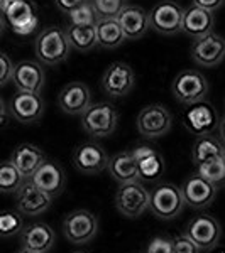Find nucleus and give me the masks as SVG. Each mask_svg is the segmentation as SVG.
Instances as JSON below:
<instances>
[{"mask_svg":"<svg viewBox=\"0 0 225 253\" xmlns=\"http://www.w3.org/2000/svg\"><path fill=\"white\" fill-rule=\"evenodd\" d=\"M200 252L202 250L185 233L176 235L173 238V253H200Z\"/></svg>","mask_w":225,"mask_h":253,"instance_id":"nucleus-36","label":"nucleus"},{"mask_svg":"<svg viewBox=\"0 0 225 253\" xmlns=\"http://www.w3.org/2000/svg\"><path fill=\"white\" fill-rule=\"evenodd\" d=\"M185 235L193 242L202 252H208L219 245V240L222 236V226L210 214L195 216L185 228Z\"/></svg>","mask_w":225,"mask_h":253,"instance_id":"nucleus-10","label":"nucleus"},{"mask_svg":"<svg viewBox=\"0 0 225 253\" xmlns=\"http://www.w3.org/2000/svg\"><path fill=\"white\" fill-rule=\"evenodd\" d=\"M17 253H38V252H32V250H26V248H20Z\"/></svg>","mask_w":225,"mask_h":253,"instance_id":"nucleus-44","label":"nucleus"},{"mask_svg":"<svg viewBox=\"0 0 225 253\" xmlns=\"http://www.w3.org/2000/svg\"><path fill=\"white\" fill-rule=\"evenodd\" d=\"M179 189H181L185 205L193 208V210H203L214 203L219 187H215L212 182H208L207 179L195 172L188 175Z\"/></svg>","mask_w":225,"mask_h":253,"instance_id":"nucleus-16","label":"nucleus"},{"mask_svg":"<svg viewBox=\"0 0 225 253\" xmlns=\"http://www.w3.org/2000/svg\"><path fill=\"white\" fill-rule=\"evenodd\" d=\"M64 31H66V38L71 49H76L80 52H88L95 46H98L95 26H73V24H68Z\"/></svg>","mask_w":225,"mask_h":253,"instance_id":"nucleus-29","label":"nucleus"},{"mask_svg":"<svg viewBox=\"0 0 225 253\" xmlns=\"http://www.w3.org/2000/svg\"><path fill=\"white\" fill-rule=\"evenodd\" d=\"M210 253H225V247H219V245H215L212 250H208Z\"/></svg>","mask_w":225,"mask_h":253,"instance_id":"nucleus-43","label":"nucleus"},{"mask_svg":"<svg viewBox=\"0 0 225 253\" xmlns=\"http://www.w3.org/2000/svg\"><path fill=\"white\" fill-rule=\"evenodd\" d=\"M149 196L141 181H132L120 184L115 193V208L125 218H139L149 210Z\"/></svg>","mask_w":225,"mask_h":253,"instance_id":"nucleus-6","label":"nucleus"},{"mask_svg":"<svg viewBox=\"0 0 225 253\" xmlns=\"http://www.w3.org/2000/svg\"><path fill=\"white\" fill-rule=\"evenodd\" d=\"M196 174H200L203 179L212 182L215 187L225 186V161L224 157L214 159V161L203 162L196 166Z\"/></svg>","mask_w":225,"mask_h":253,"instance_id":"nucleus-31","label":"nucleus"},{"mask_svg":"<svg viewBox=\"0 0 225 253\" xmlns=\"http://www.w3.org/2000/svg\"><path fill=\"white\" fill-rule=\"evenodd\" d=\"M149 210L159 219H174L181 214L185 208L181 189L171 182L158 184L153 191H149Z\"/></svg>","mask_w":225,"mask_h":253,"instance_id":"nucleus-3","label":"nucleus"},{"mask_svg":"<svg viewBox=\"0 0 225 253\" xmlns=\"http://www.w3.org/2000/svg\"><path fill=\"white\" fill-rule=\"evenodd\" d=\"M31 181L39 187L43 193H46L51 198H56L64 191L66 186V175L64 170L58 162L55 161H44L39 166V169L32 174Z\"/></svg>","mask_w":225,"mask_h":253,"instance_id":"nucleus-19","label":"nucleus"},{"mask_svg":"<svg viewBox=\"0 0 225 253\" xmlns=\"http://www.w3.org/2000/svg\"><path fill=\"white\" fill-rule=\"evenodd\" d=\"M191 2H193V5L202 7V9H207L210 12L222 9L225 5V0H191Z\"/></svg>","mask_w":225,"mask_h":253,"instance_id":"nucleus-39","label":"nucleus"},{"mask_svg":"<svg viewBox=\"0 0 225 253\" xmlns=\"http://www.w3.org/2000/svg\"><path fill=\"white\" fill-rule=\"evenodd\" d=\"M87 2V0H55V5L58 7L59 12H63V14H71L73 10H76L80 5H83V3Z\"/></svg>","mask_w":225,"mask_h":253,"instance_id":"nucleus-38","label":"nucleus"},{"mask_svg":"<svg viewBox=\"0 0 225 253\" xmlns=\"http://www.w3.org/2000/svg\"><path fill=\"white\" fill-rule=\"evenodd\" d=\"M146 253H173V238L156 236L147 245Z\"/></svg>","mask_w":225,"mask_h":253,"instance_id":"nucleus-35","label":"nucleus"},{"mask_svg":"<svg viewBox=\"0 0 225 253\" xmlns=\"http://www.w3.org/2000/svg\"><path fill=\"white\" fill-rule=\"evenodd\" d=\"M171 93L183 105H193L203 101L208 95V81L196 69H185L171 81Z\"/></svg>","mask_w":225,"mask_h":253,"instance_id":"nucleus-4","label":"nucleus"},{"mask_svg":"<svg viewBox=\"0 0 225 253\" xmlns=\"http://www.w3.org/2000/svg\"><path fill=\"white\" fill-rule=\"evenodd\" d=\"M98 231V219L87 210H76L64 216L63 233L68 242L75 245H87L95 238Z\"/></svg>","mask_w":225,"mask_h":253,"instance_id":"nucleus-9","label":"nucleus"},{"mask_svg":"<svg viewBox=\"0 0 225 253\" xmlns=\"http://www.w3.org/2000/svg\"><path fill=\"white\" fill-rule=\"evenodd\" d=\"M191 59L202 68H215L225 59V38L217 32L203 36L191 44Z\"/></svg>","mask_w":225,"mask_h":253,"instance_id":"nucleus-11","label":"nucleus"},{"mask_svg":"<svg viewBox=\"0 0 225 253\" xmlns=\"http://www.w3.org/2000/svg\"><path fill=\"white\" fill-rule=\"evenodd\" d=\"M24 228L22 214L17 210H2L0 211V238H12L19 235Z\"/></svg>","mask_w":225,"mask_h":253,"instance_id":"nucleus-32","label":"nucleus"},{"mask_svg":"<svg viewBox=\"0 0 225 253\" xmlns=\"http://www.w3.org/2000/svg\"><path fill=\"white\" fill-rule=\"evenodd\" d=\"M100 19H112L120 14L125 7V0H92Z\"/></svg>","mask_w":225,"mask_h":253,"instance_id":"nucleus-34","label":"nucleus"},{"mask_svg":"<svg viewBox=\"0 0 225 253\" xmlns=\"http://www.w3.org/2000/svg\"><path fill=\"white\" fill-rule=\"evenodd\" d=\"M53 198L39 189L31 179H26L15 191V210L22 216H39L51 208Z\"/></svg>","mask_w":225,"mask_h":253,"instance_id":"nucleus-12","label":"nucleus"},{"mask_svg":"<svg viewBox=\"0 0 225 253\" xmlns=\"http://www.w3.org/2000/svg\"><path fill=\"white\" fill-rule=\"evenodd\" d=\"M95 31H97V44L105 49L118 47L125 41V34L122 31L117 17L100 19L95 24Z\"/></svg>","mask_w":225,"mask_h":253,"instance_id":"nucleus-28","label":"nucleus"},{"mask_svg":"<svg viewBox=\"0 0 225 253\" xmlns=\"http://www.w3.org/2000/svg\"><path fill=\"white\" fill-rule=\"evenodd\" d=\"M118 124L117 108L112 103H95L81 113V126L92 137H109Z\"/></svg>","mask_w":225,"mask_h":253,"instance_id":"nucleus-5","label":"nucleus"},{"mask_svg":"<svg viewBox=\"0 0 225 253\" xmlns=\"http://www.w3.org/2000/svg\"><path fill=\"white\" fill-rule=\"evenodd\" d=\"M224 149L225 145L222 144V140L214 137L212 133L198 135L193 144V149H191V159H193L195 166H200L203 162L224 157Z\"/></svg>","mask_w":225,"mask_h":253,"instance_id":"nucleus-27","label":"nucleus"},{"mask_svg":"<svg viewBox=\"0 0 225 253\" xmlns=\"http://www.w3.org/2000/svg\"><path fill=\"white\" fill-rule=\"evenodd\" d=\"M139 170V181L156 182L166 170L165 159L156 149L149 145H137L130 150Z\"/></svg>","mask_w":225,"mask_h":253,"instance_id":"nucleus-18","label":"nucleus"},{"mask_svg":"<svg viewBox=\"0 0 225 253\" xmlns=\"http://www.w3.org/2000/svg\"><path fill=\"white\" fill-rule=\"evenodd\" d=\"M34 52L44 66H56L66 61L71 52L66 31L59 26H49L43 29L34 41Z\"/></svg>","mask_w":225,"mask_h":253,"instance_id":"nucleus-1","label":"nucleus"},{"mask_svg":"<svg viewBox=\"0 0 225 253\" xmlns=\"http://www.w3.org/2000/svg\"><path fill=\"white\" fill-rule=\"evenodd\" d=\"M109 156L104 147L95 142H83L73 150V166L81 174L93 175L107 169Z\"/></svg>","mask_w":225,"mask_h":253,"instance_id":"nucleus-17","label":"nucleus"},{"mask_svg":"<svg viewBox=\"0 0 225 253\" xmlns=\"http://www.w3.org/2000/svg\"><path fill=\"white\" fill-rule=\"evenodd\" d=\"M107 170L112 175L113 181H117L118 184H125V182L139 181V170L136 166L130 150H124V152H118L115 156L109 159Z\"/></svg>","mask_w":225,"mask_h":253,"instance_id":"nucleus-26","label":"nucleus"},{"mask_svg":"<svg viewBox=\"0 0 225 253\" xmlns=\"http://www.w3.org/2000/svg\"><path fill=\"white\" fill-rule=\"evenodd\" d=\"M68 24H73V26H95L100 17H98L92 0H87L83 5H80L76 10L68 14Z\"/></svg>","mask_w":225,"mask_h":253,"instance_id":"nucleus-33","label":"nucleus"},{"mask_svg":"<svg viewBox=\"0 0 225 253\" xmlns=\"http://www.w3.org/2000/svg\"><path fill=\"white\" fill-rule=\"evenodd\" d=\"M26 179L17 170V167L10 161L0 162V193L3 194H15V191L22 186Z\"/></svg>","mask_w":225,"mask_h":253,"instance_id":"nucleus-30","label":"nucleus"},{"mask_svg":"<svg viewBox=\"0 0 225 253\" xmlns=\"http://www.w3.org/2000/svg\"><path fill=\"white\" fill-rule=\"evenodd\" d=\"M134 81H136V75L134 69L129 66L127 63H112L104 71L102 76V89L105 95L112 98H120L130 93L134 88Z\"/></svg>","mask_w":225,"mask_h":253,"instance_id":"nucleus-13","label":"nucleus"},{"mask_svg":"<svg viewBox=\"0 0 225 253\" xmlns=\"http://www.w3.org/2000/svg\"><path fill=\"white\" fill-rule=\"evenodd\" d=\"M12 81H14L17 91H29V93H41L44 88L46 75L36 61H20L14 64V73H12Z\"/></svg>","mask_w":225,"mask_h":253,"instance_id":"nucleus-20","label":"nucleus"},{"mask_svg":"<svg viewBox=\"0 0 225 253\" xmlns=\"http://www.w3.org/2000/svg\"><path fill=\"white\" fill-rule=\"evenodd\" d=\"M224 161H225V149H224Z\"/></svg>","mask_w":225,"mask_h":253,"instance_id":"nucleus-45","label":"nucleus"},{"mask_svg":"<svg viewBox=\"0 0 225 253\" xmlns=\"http://www.w3.org/2000/svg\"><path fill=\"white\" fill-rule=\"evenodd\" d=\"M137 130L146 138H159L166 135L173 126V117L165 105L151 103L139 112L136 120Z\"/></svg>","mask_w":225,"mask_h":253,"instance_id":"nucleus-8","label":"nucleus"},{"mask_svg":"<svg viewBox=\"0 0 225 253\" xmlns=\"http://www.w3.org/2000/svg\"><path fill=\"white\" fill-rule=\"evenodd\" d=\"M7 120H9V107L5 105L3 98L0 96V126L5 125V124H7Z\"/></svg>","mask_w":225,"mask_h":253,"instance_id":"nucleus-40","label":"nucleus"},{"mask_svg":"<svg viewBox=\"0 0 225 253\" xmlns=\"http://www.w3.org/2000/svg\"><path fill=\"white\" fill-rule=\"evenodd\" d=\"M20 248L32 250L38 253H48L56 242V235L53 228L46 223H31L22 228L19 233Z\"/></svg>","mask_w":225,"mask_h":253,"instance_id":"nucleus-21","label":"nucleus"},{"mask_svg":"<svg viewBox=\"0 0 225 253\" xmlns=\"http://www.w3.org/2000/svg\"><path fill=\"white\" fill-rule=\"evenodd\" d=\"M46 161V154L38 145L20 144L14 149L10 156V162L17 167L24 179H31L32 174L39 169V166Z\"/></svg>","mask_w":225,"mask_h":253,"instance_id":"nucleus-25","label":"nucleus"},{"mask_svg":"<svg viewBox=\"0 0 225 253\" xmlns=\"http://www.w3.org/2000/svg\"><path fill=\"white\" fill-rule=\"evenodd\" d=\"M215 17L214 12L196 7L191 3L188 9L183 12V22H181V32H185L188 38L198 39L203 36L214 32Z\"/></svg>","mask_w":225,"mask_h":253,"instance_id":"nucleus-23","label":"nucleus"},{"mask_svg":"<svg viewBox=\"0 0 225 253\" xmlns=\"http://www.w3.org/2000/svg\"><path fill=\"white\" fill-rule=\"evenodd\" d=\"M75 253H85V252H75Z\"/></svg>","mask_w":225,"mask_h":253,"instance_id":"nucleus-46","label":"nucleus"},{"mask_svg":"<svg viewBox=\"0 0 225 253\" xmlns=\"http://www.w3.org/2000/svg\"><path fill=\"white\" fill-rule=\"evenodd\" d=\"M58 103L59 108L68 115H81L92 105V93L85 83L73 81L61 89Z\"/></svg>","mask_w":225,"mask_h":253,"instance_id":"nucleus-22","label":"nucleus"},{"mask_svg":"<svg viewBox=\"0 0 225 253\" xmlns=\"http://www.w3.org/2000/svg\"><path fill=\"white\" fill-rule=\"evenodd\" d=\"M219 133H220V140H222V144L225 145V115L219 120Z\"/></svg>","mask_w":225,"mask_h":253,"instance_id":"nucleus-41","label":"nucleus"},{"mask_svg":"<svg viewBox=\"0 0 225 253\" xmlns=\"http://www.w3.org/2000/svg\"><path fill=\"white\" fill-rule=\"evenodd\" d=\"M117 20L120 24L122 31L125 34V39L137 41L144 38V34L151 29L149 27V15L139 5H125L117 15Z\"/></svg>","mask_w":225,"mask_h":253,"instance_id":"nucleus-24","label":"nucleus"},{"mask_svg":"<svg viewBox=\"0 0 225 253\" xmlns=\"http://www.w3.org/2000/svg\"><path fill=\"white\" fill-rule=\"evenodd\" d=\"M0 14L19 36L32 34L39 24L38 10L31 0H0Z\"/></svg>","mask_w":225,"mask_h":253,"instance_id":"nucleus-2","label":"nucleus"},{"mask_svg":"<svg viewBox=\"0 0 225 253\" xmlns=\"http://www.w3.org/2000/svg\"><path fill=\"white\" fill-rule=\"evenodd\" d=\"M5 27H7L5 19H3V15L0 14V38H2V34H3V32H5Z\"/></svg>","mask_w":225,"mask_h":253,"instance_id":"nucleus-42","label":"nucleus"},{"mask_svg":"<svg viewBox=\"0 0 225 253\" xmlns=\"http://www.w3.org/2000/svg\"><path fill=\"white\" fill-rule=\"evenodd\" d=\"M183 125L190 133L193 135H205L212 133L215 126L219 125V115H217L215 108L205 100L198 101V103L188 105L185 115H183Z\"/></svg>","mask_w":225,"mask_h":253,"instance_id":"nucleus-14","label":"nucleus"},{"mask_svg":"<svg viewBox=\"0 0 225 253\" xmlns=\"http://www.w3.org/2000/svg\"><path fill=\"white\" fill-rule=\"evenodd\" d=\"M183 9L174 0H163L156 3L149 12V27L163 36H174L181 32Z\"/></svg>","mask_w":225,"mask_h":253,"instance_id":"nucleus-7","label":"nucleus"},{"mask_svg":"<svg viewBox=\"0 0 225 253\" xmlns=\"http://www.w3.org/2000/svg\"><path fill=\"white\" fill-rule=\"evenodd\" d=\"M12 73H14V63L5 52L0 51V86L12 81Z\"/></svg>","mask_w":225,"mask_h":253,"instance_id":"nucleus-37","label":"nucleus"},{"mask_svg":"<svg viewBox=\"0 0 225 253\" xmlns=\"http://www.w3.org/2000/svg\"><path fill=\"white\" fill-rule=\"evenodd\" d=\"M9 113L19 124L29 125L41 120L44 113V100L39 93L17 91L10 98Z\"/></svg>","mask_w":225,"mask_h":253,"instance_id":"nucleus-15","label":"nucleus"}]
</instances>
